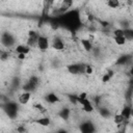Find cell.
Masks as SVG:
<instances>
[{
	"mask_svg": "<svg viewBox=\"0 0 133 133\" xmlns=\"http://www.w3.org/2000/svg\"><path fill=\"white\" fill-rule=\"evenodd\" d=\"M85 66L86 64H83V63H71L66 65V70L72 75H78V74L85 73Z\"/></svg>",
	"mask_w": 133,
	"mask_h": 133,
	"instance_id": "obj_1",
	"label": "cell"
},
{
	"mask_svg": "<svg viewBox=\"0 0 133 133\" xmlns=\"http://www.w3.org/2000/svg\"><path fill=\"white\" fill-rule=\"evenodd\" d=\"M3 109L5 110L6 114H7L10 118L16 117V115L18 114V104L15 103V102H7V103L3 106Z\"/></svg>",
	"mask_w": 133,
	"mask_h": 133,
	"instance_id": "obj_2",
	"label": "cell"
},
{
	"mask_svg": "<svg viewBox=\"0 0 133 133\" xmlns=\"http://www.w3.org/2000/svg\"><path fill=\"white\" fill-rule=\"evenodd\" d=\"M38 83H39L38 77H36V76H31V77L29 78V80L27 81V83L24 85V90L31 92V91H33V90L36 88V86L38 85Z\"/></svg>",
	"mask_w": 133,
	"mask_h": 133,
	"instance_id": "obj_3",
	"label": "cell"
},
{
	"mask_svg": "<svg viewBox=\"0 0 133 133\" xmlns=\"http://www.w3.org/2000/svg\"><path fill=\"white\" fill-rule=\"evenodd\" d=\"M79 129H80L81 133H95L96 132V126L94 125V123H91L89 121L83 122L80 125Z\"/></svg>",
	"mask_w": 133,
	"mask_h": 133,
	"instance_id": "obj_4",
	"label": "cell"
},
{
	"mask_svg": "<svg viewBox=\"0 0 133 133\" xmlns=\"http://www.w3.org/2000/svg\"><path fill=\"white\" fill-rule=\"evenodd\" d=\"M37 48L42 51H46L49 48V38L45 35H39L38 39H37Z\"/></svg>",
	"mask_w": 133,
	"mask_h": 133,
	"instance_id": "obj_5",
	"label": "cell"
},
{
	"mask_svg": "<svg viewBox=\"0 0 133 133\" xmlns=\"http://www.w3.org/2000/svg\"><path fill=\"white\" fill-rule=\"evenodd\" d=\"M39 35L36 31L34 30H30L29 33H28V39H27V45L30 47V46H34V45H37V39H38Z\"/></svg>",
	"mask_w": 133,
	"mask_h": 133,
	"instance_id": "obj_6",
	"label": "cell"
},
{
	"mask_svg": "<svg viewBox=\"0 0 133 133\" xmlns=\"http://www.w3.org/2000/svg\"><path fill=\"white\" fill-rule=\"evenodd\" d=\"M79 104L82 106V109H83L85 112L89 113V112H92V111H94V105H92V103L88 100V98H85V99L79 101Z\"/></svg>",
	"mask_w": 133,
	"mask_h": 133,
	"instance_id": "obj_7",
	"label": "cell"
},
{
	"mask_svg": "<svg viewBox=\"0 0 133 133\" xmlns=\"http://www.w3.org/2000/svg\"><path fill=\"white\" fill-rule=\"evenodd\" d=\"M1 41H2V44H3L4 46H7V47L15 44V38H14V36H12L10 33H8V32H5V33L2 34Z\"/></svg>",
	"mask_w": 133,
	"mask_h": 133,
	"instance_id": "obj_8",
	"label": "cell"
},
{
	"mask_svg": "<svg viewBox=\"0 0 133 133\" xmlns=\"http://www.w3.org/2000/svg\"><path fill=\"white\" fill-rule=\"evenodd\" d=\"M30 98H31V92H29V91H24V92H22V94L18 97V102H19V104H21V105H26V104H28V102L30 101Z\"/></svg>",
	"mask_w": 133,
	"mask_h": 133,
	"instance_id": "obj_9",
	"label": "cell"
},
{
	"mask_svg": "<svg viewBox=\"0 0 133 133\" xmlns=\"http://www.w3.org/2000/svg\"><path fill=\"white\" fill-rule=\"evenodd\" d=\"M131 60H132V55H130V54H125V55L119 56V57L117 58V60H116L115 63L118 64V65H125V64H128Z\"/></svg>",
	"mask_w": 133,
	"mask_h": 133,
	"instance_id": "obj_10",
	"label": "cell"
},
{
	"mask_svg": "<svg viewBox=\"0 0 133 133\" xmlns=\"http://www.w3.org/2000/svg\"><path fill=\"white\" fill-rule=\"evenodd\" d=\"M52 48L55 49V50H57V51L63 50L64 49V43H63V41L61 38H59V37L54 38L53 42H52Z\"/></svg>",
	"mask_w": 133,
	"mask_h": 133,
	"instance_id": "obj_11",
	"label": "cell"
},
{
	"mask_svg": "<svg viewBox=\"0 0 133 133\" xmlns=\"http://www.w3.org/2000/svg\"><path fill=\"white\" fill-rule=\"evenodd\" d=\"M45 100H46L48 103H50V104H55V103H57V102L60 101L59 97H58L56 94H54V92H49V94H47V95L45 96Z\"/></svg>",
	"mask_w": 133,
	"mask_h": 133,
	"instance_id": "obj_12",
	"label": "cell"
},
{
	"mask_svg": "<svg viewBox=\"0 0 133 133\" xmlns=\"http://www.w3.org/2000/svg\"><path fill=\"white\" fill-rule=\"evenodd\" d=\"M16 52L18 54H25V55H27L30 52V47L28 45H23V44L18 45L16 47Z\"/></svg>",
	"mask_w": 133,
	"mask_h": 133,
	"instance_id": "obj_13",
	"label": "cell"
},
{
	"mask_svg": "<svg viewBox=\"0 0 133 133\" xmlns=\"http://www.w3.org/2000/svg\"><path fill=\"white\" fill-rule=\"evenodd\" d=\"M35 124H37V125H39V126H43V127H48V126H50V124H51V119L49 118V117H46V116H44V117H39V118H36V119H34L33 121Z\"/></svg>",
	"mask_w": 133,
	"mask_h": 133,
	"instance_id": "obj_14",
	"label": "cell"
},
{
	"mask_svg": "<svg viewBox=\"0 0 133 133\" xmlns=\"http://www.w3.org/2000/svg\"><path fill=\"white\" fill-rule=\"evenodd\" d=\"M121 114H122V116L124 117V119H129V118L131 117V115H132V108H131L130 106H125V107L122 109Z\"/></svg>",
	"mask_w": 133,
	"mask_h": 133,
	"instance_id": "obj_15",
	"label": "cell"
},
{
	"mask_svg": "<svg viewBox=\"0 0 133 133\" xmlns=\"http://www.w3.org/2000/svg\"><path fill=\"white\" fill-rule=\"evenodd\" d=\"M80 42H81V45H82V47L84 48V50H85L86 52H89V51L92 50V44H91V42H90L89 39H87V38H82Z\"/></svg>",
	"mask_w": 133,
	"mask_h": 133,
	"instance_id": "obj_16",
	"label": "cell"
},
{
	"mask_svg": "<svg viewBox=\"0 0 133 133\" xmlns=\"http://www.w3.org/2000/svg\"><path fill=\"white\" fill-rule=\"evenodd\" d=\"M112 76H113V71L109 70L107 73H105V74L102 76V78H101V81H102V83H104V84L108 83V82L111 80Z\"/></svg>",
	"mask_w": 133,
	"mask_h": 133,
	"instance_id": "obj_17",
	"label": "cell"
},
{
	"mask_svg": "<svg viewBox=\"0 0 133 133\" xmlns=\"http://www.w3.org/2000/svg\"><path fill=\"white\" fill-rule=\"evenodd\" d=\"M70 109L69 108H62L59 112H58V115H59V117L60 118H62V119H64V121H66L68 118H69V116H70Z\"/></svg>",
	"mask_w": 133,
	"mask_h": 133,
	"instance_id": "obj_18",
	"label": "cell"
},
{
	"mask_svg": "<svg viewBox=\"0 0 133 133\" xmlns=\"http://www.w3.org/2000/svg\"><path fill=\"white\" fill-rule=\"evenodd\" d=\"M124 36L127 41H133V29L132 28H125L124 29Z\"/></svg>",
	"mask_w": 133,
	"mask_h": 133,
	"instance_id": "obj_19",
	"label": "cell"
},
{
	"mask_svg": "<svg viewBox=\"0 0 133 133\" xmlns=\"http://www.w3.org/2000/svg\"><path fill=\"white\" fill-rule=\"evenodd\" d=\"M113 39H114L115 44L118 45V46H123L127 42V39L125 38V36H113Z\"/></svg>",
	"mask_w": 133,
	"mask_h": 133,
	"instance_id": "obj_20",
	"label": "cell"
},
{
	"mask_svg": "<svg viewBox=\"0 0 133 133\" xmlns=\"http://www.w3.org/2000/svg\"><path fill=\"white\" fill-rule=\"evenodd\" d=\"M106 4H107L110 8H118L119 5H121L119 1H117V0H109V1L106 2Z\"/></svg>",
	"mask_w": 133,
	"mask_h": 133,
	"instance_id": "obj_21",
	"label": "cell"
},
{
	"mask_svg": "<svg viewBox=\"0 0 133 133\" xmlns=\"http://www.w3.org/2000/svg\"><path fill=\"white\" fill-rule=\"evenodd\" d=\"M99 112H100V114H101L103 117H109V116L111 115L110 111H109L108 109H106V108H100V109H99Z\"/></svg>",
	"mask_w": 133,
	"mask_h": 133,
	"instance_id": "obj_22",
	"label": "cell"
},
{
	"mask_svg": "<svg viewBox=\"0 0 133 133\" xmlns=\"http://www.w3.org/2000/svg\"><path fill=\"white\" fill-rule=\"evenodd\" d=\"M125 119H124V117L122 116V114L119 113V114H115L114 116H113V122L115 123V124H121V123H123Z\"/></svg>",
	"mask_w": 133,
	"mask_h": 133,
	"instance_id": "obj_23",
	"label": "cell"
},
{
	"mask_svg": "<svg viewBox=\"0 0 133 133\" xmlns=\"http://www.w3.org/2000/svg\"><path fill=\"white\" fill-rule=\"evenodd\" d=\"M16 130H17V133H28V130L25 126H18Z\"/></svg>",
	"mask_w": 133,
	"mask_h": 133,
	"instance_id": "obj_24",
	"label": "cell"
},
{
	"mask_svg": "<svg viewBox=\"0 0 133 133\" xmlns=\"http://www.w3.org/2000/svg\"><path fill=\"white\" fill-rule=\"evenodd\" d=\"M113 34H114V36H124V29L123 28L115 29L113 31Z\"/></svg>",
	"mask_w": 133,
	"mask_h": 133,
	"instance_id": "obj_25",
	"label": "cell"
},
{
	"mask_svg": "<svg viewBox=\"0 0 133 133\" xmlns=\"http://www.w3.org/2000/svg\"><path fill=\"white\" fill-rule=\"evenodd\" d=\"M92 73H94L92 66H91L90 64H86V66H85V74H86V75H91Z\"/></svg>",
	"mask_w": 133,
	"mask_h": 133,
	"instance_id": "obj_26",
	"label": "cell"
},
{
	"mask_svg": "<svg viewBox=\"0 0 133 133\" xmlns=\"http://www.w3.org/2000/svg\"><path fill=\"white\" fill-rule=\"evenodd\" d=\"M68 98L70 99V101H71L73 104H78V101H77V95H68Z\"/></svg>",
	"mask_w": 133,
	"mask_h": 133,
	"instance_id": "obj_27",
	"label": "cell"
},
{
	"mask_svg": "<svg viewBox=\"0 0 133 133\" xmlns=\"http://www.w3.org/2000/svg\"><path fill=\"white\" fill-rule=\"evenodd\" d=\"M34 108H36L39 112H45L46 111V109H45V107L42 105V104H39V103H37V104H35L34 105Z\"/></svg>",
	"mask_w": 133,
	"mask_h": 133,
	"instance_id": "obj_28",
	"label": "cell"
},
{
	"mask_svg": "<svg viewBox=\"0 0 133 133\" xmlns=\"http://www.w3.org/2000/svg\"><path fill=\"white\" fill-rule=\"evenodd\" d=\"M8 58V52H1V59L6 60Z\"/></svg>",
	"mask_w": 133,
	"mask_h": 133,
	"instance_id": "obj_29",
	"label": "cell"
},
{
	"mask_svg": "<svg viewBox=\"0 0 133 133\" xmlns=\"http://www.w3.org/2000/svg\"><path fill=\"white\" fill-rule=\"evenodd\" d=\"M17 57H18L19 60H24V59L26 58V55H25V54H18Z\"/></svg>",
	"mask_w": 133,
	"mask_h": 133,
	"instance_id": "obj_30",
	"label": "cell"
},
{
	"mask_svg": "<svg viewBox=\"0 0 133 133\" xmlns=\"http://www.w3.org/2000/svg\"><path fill=\"white\" fill-rule=\"evenodd\" d=\"M56 133H69V132H68L66 130H64V129H59Z\"/></svg>",
	"mask_w": 133,
	"mask_h": 133,
	"instance_id": "obj_31",
	"label": "cell"
},
{
	"mask_svg": "<svg viewBox=\"0 0 133 133\" xmlns=\"http://www.w3.org/2000/svg\"><path fill=\"white\" fill-rule=\"evenodd\" d=\"M130 74L133 75V65H132V68H131V70H130Z\"/></svg>",
	"mask_w": 133,
	"mask_h": 133,
	"instance_id": "obj_32",
	"label": "cell"
},
{
	"mask_svg": "<svg viewBox=\"0 0 133 133\" xmlns=\"http://www.w3.org/2000/svg\"><path fill=\"white\" fill-rule=\"evenodd\" d=\"M115 133H122V132H115Z\"/></svg>",
	"mask_w": 133,
	"mask_h": 133,
	"instance_id": "obj_33",
	"label": "cell"
}]
</instances>
